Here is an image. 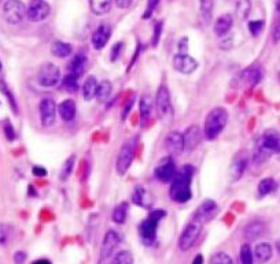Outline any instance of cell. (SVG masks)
I'll use <instances>...</instances> for the list:
<instances>
[{
    "label": "cell",
    "instance_id": "6da1fadb",
    "mask_svg": "<svg viewBox=\"0 0 280 264\" xmlns=\"http://www.w3.org/2000/svg\"><path fill=\"white\" fill-rule=\"evenodd\" d=\"M194 167L187 164L173 178V181L170 182V189H169V195H170V199L173 201L187 203L191 199V196H192L191 182L194 178Z\"/></svg>",
    "mask_w": 280,
    "mask_h": 264
},
{
    "label": "cell",
    "instance_id": "7a4b0ae2",
    "mask_svg": "<svg viewBox=\"0 0 280 264\" xmlns=\"http://www.w3.org/2000/svg\"><path fill=\"white\" fill-rule=\"evenodd\" d=\"M228 122V111L224 107H214L206 115L204 123V134L209 141L218 137Z\"/></svg>",
    "mask_w": 280,
    "mask_h": 264
},
{
    "label": "cell",
    "instance_id": "3957f363",
    "mask_svg": "<svg viewBox=\"0 0 280 264\" xmlns=\"http://www.w3.org/2000/svg\"><path fill=\"white\" fill-rule=\"evenodd\" d=\"M166 212L164 210H154L150 212V215L146 218L143 222L139 225V236L142 243L151 247L154 245L156 240V229H158V223L161 222L165 218Z\"/></svg>",
    "mask_w": 280,
    "mask_h": 264
},
{
    "label": "cell",
    "instance_id": "277c9868",
    "mask_svg": "<svg viewBox=\"0 0 280 264\" xmlns=\"http://www.w3.org/2000/svg\"><path fill=\"white\" fill-rule=\"evenodd\" d=\"M156 110L160 121L164 123H170L173 121V107L170 100V93L165 85H161L156 95Z\"/></svg>",
    "mask_w": 280,
    "mask_h": 264
},
{
    "label": "cell",
    "instance_id": "5b68a950",
    "mask_svg": "<svg viewBox=\"0 0 280 264\" xmlns=\"http://www.w3.org/2000/svg\"><path fill=\"white\" fill-rule=\"evenodd\" d=\"M272 153H280V133L275 129H270L258 140L257 155L261 160L266 159Z\"/></svg>",
    "mask_w": 280,
    "mask_h": 264
},
{
    "label": "cell",
    "instance_id": "8992f818",
    "mask_svg": "<svg viewBox=\"0 0 280 264\" xmlns=\"http://www.w3.org/2000/svg\"><path fill=\"white\" fill-rule=\"evenodd\" d=\"M136 152V140H128L122 144L120 149L118 156H117V163H116V170L120 175H124L130 170V164L134 162Z\"/></svg>",
    "mask_w": 280,
    "mask_h": 264
},
{
    "label": "cell",
    "instance_id": "52a82bcc",
    "mask_svg": "<svg viewBox=\"0 0 280 264\" xmlns=\"http://www.w3.org/2000/svg\"><path fill=\"white\" fill-rule=\"evenodd\" d=\"M202 226H204V223L192 218V221L187 223V226L184 227V230L180 234L178 248L182 251H188L190 248H192V245L198 240L200 232H202Z\"/></svg>",
    "mask_w": 280,
    "mask_h": 264
},
{
    "label": "cell",
    "instance_id": "ba28073f",
    "mask_svg": "<svg viewBox=\"0 0 280 264\" xmlns=\"http://www.w3.org/2000/svg\"><path fill=\"white\" fill-rule=\"evenodd\" d=\"M26 15V5L21 0H7L3 5V16L7 23L18 25Z\"/></svg>",
    "mask_w": 280,
    "mask_h": 264
},
{
    "label": "cell",
    "instance_id": "9c48e42d",
    "mask_svg": "<svg viewBox=\"0 0 280 264\" xmlns=\"http://www.w3.org/2000/svg\"><path fill=\"white\" fill-rule=\"evenodd\" d=\"M36 78H38V85H42L43 88H52L60 81V67L56 64L47 62L38 69Z\"/></svg>",
    "mask_w": 280,
    "mask_h": 264
},
{
    "label": "cell",
    "instance_id": "30bf717a",
    "mask_svg": "<svg viewBox=\"0 0 280 264\" xmlns=\"http://www.w3.org/2000/svg\"><path fill=\"white\" fill-rule=\"evenodd\" d=\"M248 151H239L234 155L231 166H230V181L236 182L243 177L244 171L248 169Z\"/></svg>",
    "mask_w": 280,
    "mask_h": 264
},
{
    "label": "cell",
    "instance_id": "8fae6325",
    "mask_svg": "<svg viewBox=\"0 0 280 264\" xmlns=\"http://www.w3.org/2000/svg\"><path fill=\"white\" fill-rule=\"evenodd\" d=\"M176 166L173 163L172 156H166L160 160V163L156 166L154 175L158 181L161 182H172L173 178L176 177Z\"/></svg>",
    "mask_w": 280,
    "mask_h": 264
},
{
    "label": "cell",
    "instance_id": "7c38bea8",
    "mask_svg": "<svg viewBox=\"0 0 280 264\" xmlns=\"http://www.w3.org/2000/svg\"><path fill=\"white\" fill-rule=\"evenodd\" d=\"M51 12V7L46 0H32L26 8V16L29 21L42 22Z\"/></svg>",
    "mask_w": 280,
    "mask_h": 264
},
{
    "label": "cell",
    "instance_id": "4fadbf2b",
    "mask_svg": "<svg viewBox=\"0 0 280 264\" xmlns=\"http://www.w3.org/2000/svg\"><path fill=\"white\" fill-rule=\"evenodd\" d=\"M56 108L58 107L55 106V101L50 97H46L40 101L38 112H40V121H42V125L44 127H50L54 125Z\"/></svg>",
    "mask_w": 280,
    "mask_h": 264
},
{
    "label": "cell",
    "instance_id": "5bb4252c",
    "mask_svg": "<svg viewBox=\"0 0 280 264\" xmlns=\"http://www.w3.org/2000/svg\"><path fill=\"white\" fill-rule=\"evenodd\" d=\"M173 67L182 74H192L198 69V62L188 53H176L173 56Z\"/></svg>",
    "mask_w": 280,
    "mask_h": 264
},
{
    "label": "cell",
    "instance_id": "9a60e30c",
    "mask_svg": "<svg viewBox=\"0 0 280 264\" xmlns=\"http://www.w3.org/2000/svg\"><path fill=\"white\" fill-rule=\"evenodd\" d=\"M217 212H218V207L216 204V201L208 199V200L202 201L200 206L196 208V211L194 212V219L202 223H206L212 221Z\"/></svg>",
    "mask_w": 280,
    "mask_h": 264
},
{
    "label": "cell",
    "instance_id": "2e32d148",
    "mask_svg": "<svg viewBox=\"0 0 280 264\" xmlns=\"http://www.w3.org/2000/svg\"><path fill=\"white\" fill-rule=\"evenodd\" d=\"M120 244V236L118 233L114 232V230H108L102 241V248H100V260L108 259L113 252L116 251V248L118 247Z\"/></svg>",
    "mask_w": 280,
    "mask_h": 264
},
{
    "label": "cell",
    "instance_id": "e0dca14e",
    "mask_svg": "<svg viewBox=\"0 0 280 264\" xmlns=\"http://www.w3.org/2000/svg\"><path fill=\"white\" fill-rule=\"evenodd\" d=\"M112 32L113 29L108 23H102L96 27V30L92 33V47L95 49H102L104 48V45L108 44V41L112 37Z\"/></svg>",
    "mask_w": 280,
    "mask_h": 264
},
{
    "label": "cell",
    "instance_id": "ac0fdd59",
    "mask_svg": "<svg viewBox=\"0 0 280 264\" xmlns=\"http://www.w3.org/2000/svg\"><path fill=\"white\" fill-rule=\"evenodd\" d=\"M165 148L170 156H178L184 151V137L180 132H170L165 138Z\"/></svg>",
    "mask_w": 280,
    "mask_h": 264
},
{
    "label": "cell",
    "instance_id": "d6986e66",
    "mask_svg": "<svg viewBox=\"0 0 280 264\" xmlns=\"http://www.w3.org/2000/svg\"><path fill=\"white\" fill-rule=\"evenodd\" d=\"M262 78V70L258 64H253L240 73V81L248 86H256Z\"/></svg>",
    "mask_w": 280,
    "mask_h": 264
},
{
    "label": "cell",
    "instance_id": "ffe728a7",
    "mask_svg": "<svg viewBox=\"0 0 280 264\" xmlns=\"http://www.w3.org/2000/svg\"><path fill=\"white\" fill-rule=\"evenodd\" d=\"M184 137V149L191 152L192 149L198 147V144L200 141V127L196 125H192L190 126L183 134Z\"/></svg>",
    "mask_w": 280,
    "mask_h": 264
},
{
    "label": "cell",
    "instance_id": "44dd1931",
    "mask_svg": "<svg viewBox=\"0 0 280 264\" xmlns=\"http://www.w3.org/2000/svg\"><path fill=\"white\" fill-rule=\"evenodd\" d=\"M234 26V16L231 14H224L217 18V21L213 25V30H214L216 36L218 37H224L226 34L230 33V30Z\"/></svg>",
    "mask_w": 280,
    "mask_h": 264
},
{
    "label": "cell",
    "instance_id": "7402d4cb",
    "mask_svg": "<svg viewBox=\"0 0 280 264\" xmlns=\"http://www.w3.org/2000/svg\"><path fill=\"white\" fill-rule=\"evenodd\" d=\"M86 66V56L84 53H76L74 56L72 58V60L68 64V69H69V74L74 75L77 78H80Z\"/></svg>",
    "mask_w": 280,
    "mask_h": 264
},
{
    "label": "cell",
    "instance_id": "603a6c76",
    "mask_svg": "<svg viewBox=\"0 0 280 264\" xmlns=\"http://www.w3.org/2000/svg\"><path fill=\"white\" fill-rule=\"evenodd\" d=\"M132 201L136 206L139 207H150L152 204V199H151V193L146 189L144 186H136L134 193H132Z\"/></svg>",
    "mask_w": 280,
    "mask_h": 264
},
{
    "label": "cell",
    "instance_id": "cb8c5ba5",
    "mask_svg": "<svg viewBox=\"0 0 280 264\" xmlns=\"http://www.w3.org/2000/svg\"><path fill=\"white\" fill-rule=\"evenodd\" d=\"M58 112L65 122H72L76 116V103L72 99L64 100L58 106Z\"/></svg>",
    "mask_w": 280,
    "mask_h": 264
},
{
    "label": "cell",
    "instance_id": "d4e9b609",
    "mask_svg": "<svg viewBox=\"0 0 280 264\" xmlns=\"http://www.w3.org/2000/svg\"><path fill=\"white\" fill-rule=\"evenodd\" d=\"M272 258V247L268 243L258 244L254 249V259L260 264L266 263Z\"/></svg>",
    "mask_w": 280,
    "mask_h": 264
},
{
    "label": "cell",
    "instance_id": "484cf974",
    "mask_svg": "<svg viewBox=\"0 0 280 264\" xmlns=\"http://www.w3.org/2000/svg\"><path fill=\"white\" fill-rule=\"evenodd\" d=\"M213 10H214V0H200V14L205 25H209L213 19Z\"/></svg>",
    "mask_w": 280,
    "mask_h": 264
},
{
    "label": "cell",
    "instance_id": "4316f807",
    "mask_svg": "<svg viewBox=\"0 0 280 264\" xmlns=\"http://www.w3.org/2000/svg\"><path fill=\"white\" fill-rule=\"evenodd\" d=\"M98 85H99V82H98L96 78L92 77V75H90V77L86 79V82L82 85V97H84V100L91 101L92 99H95Z\"/></svg>",
    "mask_w": 280,
    "mask_h": 264
},
{
    "label": "cell",
    "instance_id": "83f0119b",
    "mask_svg": "<svg viewBox=\"0 0 280 264\" xmlns=\"http://www.w3.org/2000/svg\"><path fill=\"white\" fill-rule=\"evenodd\" d=\"M114 0H90V8L95 15H104L112 10Z\"/></svg>",
    "mask_w": 280,
    "mask_h": 264
},
{
    "label": "cell",
    "instance_id": "f1b7e54d",
    "mask_svg": "<svg viewBox=\"0 0 280 264\" xmlns=\"http://www.w3.org/2000/svg\"><path fill=\"white\" fill-rule=\"evenodd\" d=\"M51 52H52V55H55L56 58H66V56L72 55L73 49H72V45H70L69 42L55 41L52 42V45H51Z\"/></svg>",
    "mask_w": 280,
    "mask_h": 264
},
{
    "label": "cell",
    "instance_id": "f546056e",
    "mask_svg": "<svg viewBox=\"0 0 280 264\" xmlns=\"http://www.w3.org/2000/svg\"><path fill=\"white\" fill-rule=\"evenodd\" d=\"M112 93H113V85H112V82L110 81H108V79H104V81H102V82H99V85H98V89H96V100L100 101V103H103V101H106L112 96Z\"/></svg>",
    "mask_w": 280,
    "mask_h": 264
},
{
    "label": "cell",
    "instance_id": "4dcf8cb0",
    "mask_svg": "<svg viewBox=\"0 0 280 264\" xmlns=\"http://www.w3.org/2000/svg\"><path fill=\"white\" fill-rule=\"evenodd\" d=\"M265 230V225L262 222H252L244 229V237L248 240H256L258 238Z\"/></svg>",
    "mask_w": 280,
    "mask_h": 264
},
{
    "label": "cell",
    "instance_id": "1f68e13d",
    "mask_svg": "<svg viewBox=\"0 0 280 264\" xmlns=\"http://www.w3.org/2000/svg\"><path fill=\"white\" fill-rule=\"evenodd\" d=\"M126 215H128V203L124 201V203H121V204H118V206L114 208L112 218H113L114 223L122 225L126 221Z\"/></svg>",
    "mask_w": 280,
    "mask_h": 264
},
{
    "label": "cell",
    "instance_id": "d6a6232c",
    "mask_svg": "<svg viewBox=\"0 0 280 264\" xmlns=\"http://www.w3.org/2000/svg\"><path fill=\"white\" fill-rule=\"evenodd\" d=\"M252 11V0H238L235 5V12L239 19H246Z\"/></svg>",
    "mask_w": 280,
    "mask_h": 264
},
{
    "label": "cell",
    "instance_id": "836d02e7",
    "mask_svg": "<svg viewBox=\"0 0 280 264\" xmlns=\"http://www.w3.org/2000/svg\"><path fill=\"white\" fill-rule=\"evenodd\" d=\"M74 162H76V156L72 155L69 158L66 159V162L62 166L60 169V181H66L69 180V177L73 173V169H74Z\"/></svg>",
    "mask_w": 280,
    "mask_h": 264
},
{
    "label": "cell",
    "instance_id": "e575fe53",
    "mask_svg": "<svg viewBox=\"0 0 280 264\" xmlns=\"http://www.w3.org/2000/svg\"><path fill=\"white\" fill-rule=\"evenodd\" d=\"M152 99L150 96H143L139 101V111L140 115L143 116V119H147L151 114V110H152Z\"/></svg>",
    "mask_w": 280,
    "mask_h": 264
},
{
    "label": "cell",
    "instance_id": "d590c367",
    "mask_svg": "<svg viewBox=\"0 0 280 264\" xmlns=\"http://www.w3.org/2000/svg\"><path fill=\"white\" fill-rule=\"evenodd\" d=\"M276 188V184L275 181L272 180V178H264L262 181H260L258 184V196L260 197H265L266 195H270L272 190Z\"/></svg>",
    "mask_w": 280,
    "mask_h": 264
},
{
    "label": "cell",
    "instance_id": "8d00e7d4",
    "mask_svg": "<svg viewBox=\"0 0 280 264\" xmlns=\"http://www.w3.org/2000/svg\"><path fill=\"white\" fill-rule=\"evenodd\" d=\"M62 85H64V89L68 90L69 93H76L78 90V78L68 73L62 79Z\"/></svg>",
    "mask_w": 280,
    "mask_h": 264
},
{
    "label": "cell",
    "instance_id": "74e56055",
    "mask_svg": "<svg viewBox=\"0 0 280 264\" xmlns=\"http://www.w3.org/2000/svg\"><path fill=\"white\" fill-rule=\"evenodd\" d=\"M110 264H134V255L130 251H121L112 259Z\"/></svg>",
    "mask_w": 280,
    "mask_h": 264
},
{
    "label": "cell",
    "instance_id": "f35d334b",
    "mask_svg": "<svg viewBox=\"0 0 280 264\" xmlns=\"http://www.w3.org/2000/svg\"><path fill=\"white\" fill-rule=\"evenodd\" d=\"M240 263L242 264H253L254 254L252 251V247L248 244H243L240 248Z\"/></svg>",
    "mask_w": 280,
    "mask_h": 264
},
{
    "label": "cell",
    "instance_id": "ab89813d",
    "mask_svg": "<svg viewBox=\"0 0 280 264\" xmlns=\"http://www.w3.org/2000/svg\"><path fill=\"white\" fill-rule=\"evenodd\" d=\"M209 264H234L232 258L226 252H218L212 256Z\"/></svg>",
    "mask_w": 280,
    "mask_h": 264
},
{
    "label": "cell",
    "instance_id": "60d3db41",
    "mask_svg": "<svg viewBox=\"0 0 280 264\" xmlns=\"http://www.w3.org/2000/svg\"><path fill=\"white\" fill-rule=\"evenodd\" d=\"M264 29V21H252L248 22V30L253 34L254 37H257L260 33Z\"/></svg>",
    "mask_w": 280,
    "mask_h": 264
},
{
    "label": "cell",
    "instance_id": "b9f144b4",
    "mask_svg": "<svg viewBox=\"0 0 280 264\" xmlns=\"http://www.w3.org/2000/svg\"><path fill=\"white\" fill-rule=\"evenodd\" d=\"M160 1H161V0H147L146 11L144 14H143V18H144V19H148V18L152 15V12L156 11V8L158 7V4H160Z\"/></svg>",
    "mask_w": 280,
    "mask_h": 264
},
{
    "label": "cell",
    "instance_id": "7bdbcfd3",
    "mask_svg": "<svg viewBox=\"0 0 280 264\" xmlns=\"http://www.w3.org/2000/svg\"><path fill=\"white\" fill-rule=\"evenodd\" d=\"M0 88H2V92L4 93L6 97H7V100L10 101V106H11V110L16 112V114H18V108H16V99H14V96H12V93H11L10 90L6 88L4 84L0 85Z\"/></svg>",
    "mask_w": 280,
    "mask_h": 264
},
{
    "label": "cell",
    "instance_id": "ee69618b",
    "mask_svg": "<svg viewBox=\"0 0 280 264\" xmlns=\"http://www.w3.org/2000/svg\"><path fill=\"white\" fill-rule=\"evenodd\" d=\"M3 132H4L6 138H7L8 141H14V140H16L14 127H12V125H11L8 121H4V123H3Z\"/></svg>",
    "mask_w": 280,
    "mask_h": 264
},
{
    "label": "cell",
    "instance_id": "f6af8a7d",
    "mask_svg": "<svg viewBox=\"0 0 280 264\" xmlns=\"http://www.w3.org/2000/svg\"><path fill=\"white\" fill-rule=\"evenodd\" d=\"M10 238V227L0 223V245H6Z\"/></svg>",
    "mask_w": 280,
    "mask_h": 264
},
{
    "label": "cell",
    "instance_id": "bcb514c9",
    "mask_svg": "<svg viewBox=\"0 0 280 264\" xmlns=\"http://www.w3.org/2000/svg\"><path fill=\"white\" fill-rule=\"evenodd\" d=\"M122 49H124V42H117V44H114L113 48H112V53H110V59H112V62H116L117 59L120 58V55L122 52Z\"/></svg>",
    "mask_w": 280,
    "mask_h": 264
},
{
    "label": "cell",
    "instance_id": "7dc6e473",
    "mask_svg": "<svg viewBox=\"0 0 280 264\" xmlns=\"http://www.w3.org/2000/svg\"><path fill=\"white\" fill-rule=\"evenodd\" d=\"M161 33H162V22H156V26H154V36H152V40H151V45H152V47H156V45H158L160 38H161Z\"/></svg>",
    "mask_w": 280,
    "mask_h": 264
},
{
    "label": "cell",
    "instance_id": "c3c4849f",
    "mask_svg": "<svg viewBox=\"0 0 280 264\" xmlns=\"http://www.w3.org/2000/svg\"><path fill=\"white\" fill-rule=\"evenodd\" d=\"M272 40L275 42L280 41V16L279 18H276L275 23H274V26H272Z\"/></svg>",
    "mask_w": 280,
    "mask_h": 264
},
{
    "label": "cell",
    "instance_id": "681fc988",
    "mask_svg": "<svg viewBox=\"0 0 280 264\" xmlns=\"http://www.w3.org/2000/svg\"><path fill=\"white\" fill-rule=\"evenodd\" d=\"M188 52V38L183 37L178 41V53H187Z\"/></svg>",
    "mask_w": 280,
    "mask_h": 264
},
{
    "label": "cell",
    "instance_id": "f907efd6",
    "mask_svg": "<svg viewBox=\"0 0 280 264\" xmlns=\"http://www.w3.org/2000/svg\"><path fill=\"white\" fill-rule=\"evenodd\" d=\"M25 260H26V254H25V252L18 251V252L14 254V262H16V264H24L25 263Z\"/></svg>",
    "mask_w": 280,
    "mask_h": 264
},
{
    "label": "cell",
    "instance_id": "816d5d0a",
    "mask_svg": "<svg viewBox=\"0 0 280 264\" xmlns=\"http://www.w3.org/2000/svg\"><path fill=\"white\" fill-rule=\"evenodd\" d=\"M132 1H134V0H114L116 5H117L118 8H121V10L130 8V5H132Z\"/></svg>",
    "mask_w": 280,
    "mask_h": 264
},
{
    "label": "cell",
    "instance_id": "f5cc1de1",
    "mask_svg": "<svg viewBox=\"0 0 280 264\" xmlns=\"http://www.w3.org/2000/svg\"><path fill=\"white\" fill-rule=\"evenodd\" d=\"M33 174L36 175V177H46L47 175V170L44 169V167H40V166H34L33 167Z\"/></svg>",
    "mask_w": 280,
    "mask_h": 264
},
{
    "label": "cell",
    "instance_id": "db71d44e",
    "mask_svg": "<svg viewBox=\"0 0 280 264\" xmlns=\"http://www.w3.org/2000/svg\"><path fill=\"white\" fill-rule=\"evenodd\" d=\"M132 104H134V97H130V100L125 104L124 107V111H122V119H125L126 118V115L130 114V108H132Z\"/></svg>",
    "mask_w": 280,
    "mask_h": 264
},
{
    "label": "cell",
    "instance_id": "11a10c76",
    "mask_svg": "<svg viewBox=\"0 0 280 264\" xmlns=\"http://www.w3.org/2000/svg\"><path fill=\"white\" fill-rule=\"evenodd\" d=\"M192 264H204V256L202 255H196L192 260Z\"/></svg>",
    "mask_w": 280,
    "mask_h": 264
},
{
    "label": "cell",
    "instance_id": "9f6ffc18",
    "mask_svg": "<svg viewBox=\"0 0 280 264\" xmlns=\"http://www.w3.org/2000/svg\"><path fill=\"white\" fill-rule=\"evenodd\" d=\"M33 264H51L48 262V260H46V259H40V260H36L34 263Z\"/></svg>",
    "mask_w": 280,
    "mask_h": 264
},
{
    "label": "cell",
    "instance_id": "6f0895ef",
    "mask_svg": "<svg viewBox=\"0 0 280 264\" xmlns=\"http://www.w3.org/2000/svg\"><path fill=\"white\" fill-rule=\"evenodd\" d=\"M276 11L280 12V0H276Z\"/></svg>",
    "mask_w": 280,
    "mask_h": 264
},
{
    "label": "cell",
    "instance_id": "680465c9",
    "mask_svg": "<svg viewBox=\"0 0 280 264\" xmlns=\"http://www.w3.org/2000/svg\"><path fill=\"white\" fill-rule=\"evenodd\" d=\"M278 249H279V252H280V241L278 243Z\"/></svg>",
    "mask_w": 280,
    "mask_h": 264
}]
</instances>
